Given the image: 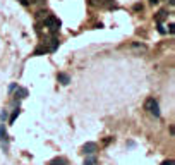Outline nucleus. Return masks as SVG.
Returning <instances> with one entry per match:
<instances>
[{
	"mask_svg": "<svg viewBox=\"0 0 175 165\" xmlns=\"http://www.w3.org/2000/svg\"><path fill=\"white\" fill-rule=\"evenodd\" d=\"M144 108L151 114V115H160V107H158V102H156L155 98H148L144 102Z\"/></svg>",
	"mask_w": 175,
	"mask_h": 165,
	"instance_id": "1",
	"label": "nucleus"
},
{
	"mask_svg": "<svg viewBox=\"0 0 175 165\" xmlns=\"http://www.w3.org/2000/svg\"><path fill=\"white\" fill-rule=\"evenodd\" d=\"M45 26L55 35L58 29H60V21H58L55 16H47V17H45Z\"/></svg>",
	"mask_w": 175,
	"mask_h": 165,
	"instance_id": "2",
	"label": "nucleus"
},
{
	"mask_svg": "<svg viewBox=\"0 0 175 165\" xmlns=\"http://www.w3.org/2000/svg\"><path fill=\"white\" fill-rule=\"evenodd\" d=\"M45 43H47V47H45V50H47V52H55V50H57V47H58V40L55 38V36H50Z\"/></svg>",
	"mask_w": 175,
	"mask_h": 165,
	"instance_id": "3",
	"label": "nucleus"
},
{
	"mask_svg": "<svg viewBox=\"0 0 175 165\" xmlns=\"http://www.w3.org/2000/svg\"><path fill=\"white\" fill-rule=\"evenodd\" d=\"M0 143L4 146V150L7 151L9 150V138H7V133H5V129L0 126Z\"/></svg>",
	"mask_w": 175,
	"mask_h": 165,
	"instance_id": "4",
	"label": "nucleus"
},
{
	"mask_svg": "<svg viewBox=\"0 0 175 165\" xmlns=\"http://www.w3.org/2000/svg\"><path fill=\"white\" fill-rule=\"evenodd\" d=\"M96 150H98V145H96V143H86V145L82 146V151H84L86 155H93Z\"/></svg>",
	"mask_w": 175,
	"mask_h": 165,
	"instance_id": "5",
	"label": "nucleus"
},
{
	"mask_svg": "<svg viewBox=\"0 0 175 165\" xmlns=\"http://www.w3.org/2000/svg\"><path fill=\"white\" fill-rule=\"evenodd\" d=\"M57 79H58V83L64 84V86H67L69 83H70V78H69V74H65V72H58Z\"/></svg>",
	"mask_w": 175,
	"mask_h": 165,
	"instance_id": "6",
	"label": "nucleus"
},
{
	"mask_svg": "<svg viewBox=\"0 0 175 165\" xmlns=\"http://www.w3.org/2000/svg\"><path fill=\"white\" fill-rule=\"evenodd\" d=\"M48 165H67V160L65 158H53L48 162Z\"/></svg>",
	"mask_w": 175,
	"mask_h": 165,
	"instance_id": "7",
	"label": "nucleus"
},
{
	"mask_svg": "<svg viewBox=\"0 0 175 165\" xmlns=\"http://www.w3.org/2000/svg\"><path fill=\"white\" fill-rule=\"evenodd\" d=\"M165 17H166V10H160V12H158V16H156V22L160 24L161 21L165 19Z\"/></svg>",
	"mask_w": 175,
	"mask_h": 165,
	"instance_id": "8",
	"label": "nucleus"
},
{
	"mask_svg": "<svg viewBox=\"0 0 175 165\" xmlns=\"http://www.w3.org/2000/svg\"><path fill=\"white\" fill-rule=\"evenodd\" d=\"M95 164H96V158L95 156H89V158L84 160V165H95Z\"/></svg>",
	"mask_w": 175,
	"mask_h": 165,
	"instance_id": "9",
	"label": "nucleus"
},
{
	"mask_svg": "<svg viewBox=\"0 0 175 165\" xmlns=\"http://www.w3.org/2000/svg\"><path fill=\"white\" fill-rule=\"evenodd\" d=\"M17 115H19V108H17V110H14V114H12V117H10V124H14V120L17 119Z\"/></svg>",
	"mask_w": 175,
	"mask_h": 165,
	"instance_id": "10",
	"label": "nucleus"
},
{
	"mask_svg": "<svg viewBox=\"0 0 175 165\" xmlns=\"http://www.w3.org/2000/svg\"><path fill=\"white\" fill-rule=\"evenodd\" d=\"M158 31H160V33H161V35H165V33H166V29L163 28V26H161V24H158Z\"/></svg>",
	"mask_w": 175,
	"mask_h": 165,
	"instance_id": "11",
	"label": "nucleus"
},
{
	"mask_svg": "<svg viewBox=\"0 0 175 165\" xmlns=\"http://www.w3.org/2000/svg\"><path fill=\"white\" fill-rule=\"evenodd\" d=\"M45 52H47L45 48H38L36 52H34V55H41V53H45Z\"/></svg>",
	"mask_w": 175,
	"mask_h": 165,
	"instance_id": "12",
	"label": "nucleus"
},
{
	"mask_svg": "<svg viewBox=\"0 0 175 165\" xmlns=\"http://www.w3.org/2000/svg\"><path fill=\"white\" fill-rule=\"evenodd\" d=\"M161 165H174V160L170 158V160H165V162H161Z\"/></svg>",
	"mask_w": 175,
	"mask_h": 165,
	"instance_id": "13",
	"label": "nucleus"
},
{
	"mask_svg": "<svg viewBox=\"0 0 175 165\" xmlns=\"http://www.w3.org/2000/svg\"><path fill=\"white\" fill-rule=\"evenodd\" d=\"M0 119H2V120H5V119H7V112H5V110L0 114Z\"/></svg>",
	"mask_w": 175,
	"mask_h": 165,
	"instance_id": "14",
	"label": "nucleus"
},
{
	"mask_svg": "<svg viewBox=\"0 0 175 165\" xmlns=\"http://www.w3.org/2000/svg\"><path fill=\"white\" fill-rule=\"evenodd\" d=\"M168 29H170V33L174 35V31H175V26H174V22H170V26H168Z\"/></svg>",
	"mask_w": 175,
	"mask_h": 165,
	"instance_id": "15",
	"label": "nucleus"
},
{
	"mask_svg": "<svg viewBox=\"0 0 175 165\" xmlns=\"http://www.w3.org/2000/svg\"><path fill=\"white\" fill-rule=\"evenodd\" d=\"M134 10H143V5H141V4H136V5H134Z\"/></svg>",
	"mask_w": 175,
	"mask_h": 165,
	"instance_id": "16",
	"label": "nucleus"
},
{
	"mask_svg": "<svg viewBox=\"0 0 175 165\" xmlns=\"http://www.w3.org/2000/svg\"><path fill=\"white\" fill-rule=\"evenodd\" d=\"M43 0H31V4H41Z\"/></svg>",
	"mask_w": 175,
	"mask_h": 165,
	"instance_id": "17",
	"label": "nucleus"
},
{
	"mask_svg": "<svg viewBox=\"0 0 175 165\" xmlns=\"http://www.w3.org/2000/svg\"><path fill=\"white\" fill-rule=\"evenodd\" d=\"M149 2H151V4H158V0H149Z\"/></svg>",
	"mask_w": 175,
	"mask_h": 165,
	"instance_id": "18",
	"label": "nucleus"
}]
</instances>
